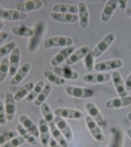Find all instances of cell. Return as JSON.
Instances as JSON below:
<instances>
[{
	"label": "cell",
	"mask_w": 131,
	"mask_h": 147,
	"mask_svg": "<svg viewBox=\"0 0 131 147\" xmlns=\"http://www.w3.org/2000/svg\"><path fill=\"white\" fill-rule=\"evenodd\" d=\"M68 46H73V40L71 37H64V36H56V37H50L43 42V47L45 49H51V47H68Z\"/></svg>",
	"instance_id": "obj_1"
},
{
	"label": "cell",
	"mask_w": 131,
	"mask_h": 147,
	"mask_svg": "<svg viewBox=\"0 0 131 147\" xmlns=\"http://www.w3.org/2000/svg\"><path fill=\"white\" fill-rule=\"evenodd\" d=\"M114 40H116V34L114 33H107L106 36L97 43V46H96L95 49H93V51H92L93 58H98V57H101V55L104 54V53L110 47V45L114 42Z\"/></svg>",
	"instance_id": "obj_2"
},
{
	"label": "cell",
	"mask_w": 131,
	"mask_h": 147,
	"mask_svg": "<svg viewBox=\"0 0 131 147\" xmlns=\"http://www.w3.org/2000/svg\"><path fill=\"white\" fill-rule=\"evenodd\" d=\"M85 109H87V112H88L89 117H92V118L95 119L96 123H97L100 127H106V126H107L106 119H105V117L102 116V113L100 112V109L96 107L95 102H92V101L87 102V104H85Z\"/></svg>",
	"instance_id": "obj_3"
},
{
	"label": "cell",
	"mask_w": 131,
	"mask_h": 147,
	"mask_svg": "<svg viewBox=\"0 0 131 147\" xmlns=\"http://www.w3.org/2000/svg\"><path fill=\"white\" fill-rule=\"evenodd\" d=\"M66 92L68 96H72L75 98H91L95 95V91L91 88H83V87H66Z\"/></svg>",
	"instance_id": "obj_4"
},
{
	"label": "cell",
	"mask_w": 131,
	"mask_h": 147,
	"mask_svg": "<svg viewBox=\"0 0 131 147\" xmlns=\"http://www.w3.org/2000/svg\"><path fill=\"white\" fill-rule=\"evenodd\" d=\"M123 67V62L121 59H109V61L98 62L95 64V71L96 72H107L110 70H118V68Z\"/></svg>",
	"instance_id": "obj_5"
},
{
	"label": "cell",
	"mask_w": 131,
	"mask_h": 147,
	"mask_svg": "<svg viewBox=\"0 0 131 147\" xmlns=\"http://www.w3.org/2000/svg\"><path fill=\"white\" fill-rule=\"evenodd\" d=\"M85 125H87V127H88V130L91 131V134H92V137L95 138L96 141H98V142H104L105 141V135H104V133H102V130H101V127L96 123V121L92 117H85Z\"/></svg>",
	"instance_id": "obj_6"
},
{
	"label": "cell",
	"mask_w": 131,
	"mask_h": 147,
	"mask_svg": "<svg viewBox=\"0 0 131 147\" xmlns=\"http://www.w3.org/2000/svg\"><path fill=\"white\" fill-rule=\"evenodd\" d=\"M16 102L15 95H12L11 92L5 93V100H4V108H5V116L8 121H13L16 114Z\"/></svg>",
	"instance_id": "obj_7"
},
{
	"label": "cell",
	"mask_w": 131,
	"mask_h": 147,
	"mask_svg": "<svg viewBox=\"0 0 131 147\" xmlns=\"http://www.w3.org/2000/svg\"><path fill=\"white\" fill-rule=\"evenodd\" d=\"M55 116L68 119H80L84 117V113L77 109H70V108H58L55 109Z\"/></svg>",
	"instance_id": "obj_8"
},
{
	"label": "cell",
	"mask_w": 131,
	"mask_h": 147,
	"mask_svg": "<svg viewBox=\"0 0 131 147\" xmlns=\"http://www.w3.org/2000/svg\"><path fill=\"white\" fill-rule=\"evenodd\" d=\"M75 50H76V49H75L73 46L63 47V50H60L58 54H55V57L51 59V66H54V67H58V66H60V64L66 63V61L70 58L71 54H72Z\"/></svg>",
	"instance_id": "obj_9"
},
{
	"label": "cell",
	"mask_w": 131,
	"mask_h": 147,
	"mask_svg": "<svg viewBox=\"0 0 131 147\" xmlns=\"http://www.w3.org/2000/svg\"><path fill=\"white\" fill-rule=\"evenodd\" d=\"M54 74H56L58 76H60L64 80H77L79 79V74L77 71H73L70 66H58L55 67Z\"/></svg>",
	"instance_id": "obj_10"
},
{
	"label": "cell",
	"mask_w": 131,
	"mask_h": 147,
	"mask_svg": "<svg viewBox=\"0 0 131 147\" xmlns=\"http://www.w3.org/2000/svg\"><path fill=\"white\" fill-rule=\"evenodd\" d=\"M20 58H21V50L16 47L11 54H9V75H12V78L16 75L17 70L20 68Z\"/></svg>",
	"instance_id": "obj_11"
},
{
	"label": "cell",
	"mask_w": 131,
	"mask_h": 147,
	"mask_svg": "<svg viewBox=\"0 0 131 147\" xmlns=\"http://www.w3.org/2000/svg\"><path fill=\"white\" fill-rule=\"evenodd\" d=\"M112 79H113L114 89H116V92L118 93V96H121V97L128 96V92L126 91V87H125V82H123L122 76H121V74H119L118 71H114V72L112 74Z\"/></svg>",
	"instance_id": "obj_12"
},
{
	"label": "cell",
	"mask_w": 131,
	"mask_h": 147,
	"mask_svg": "<svg viewBox=\"0 0 131 147\" xmlns=\"http://www.w3.org/2000/svg\"><path fill=\"white\" fill-rule=\"evenodd\" d=\"M43 7V1L41 0H28L24 3H18L16 9L20 11V12H32V11H37V9H41Z\"/></svg>",
	"instance_id": "obj_13"
},
{
	"label": "cell",
	"mask_w": 131,
	"mask_h": 147,
	"mask_svg": "<svg viewBox=\"0 0 131 147\" xmlns=\"http://www.w3.org/2000/svg\"><path fill=\"white\" fill-rule=\"evenodd\" d=\"M110 79H112V74L109 72H91L83 76V80L85 83H106Z\"/></svg>",
	"instance_id": "obj_14"
},
{
	"label": "cell",
	"mask_w": 131,
	"mask_h": 147,
	"mask_svg": "<svg viewBox=\"0 0 131 147\" xmlns=\"http://www.w3.org/2000/svg\"><path fill=\"white\" fill-rule=\"evenodd\" d=\"M88 53H91V49H89V46H83V47H80V49L75 50V51L71 54L70 58L66 61V64H67V66H72V64L77 63L79 61H81V59L85 58Z\"/></svg>",
	"instance_id": "obj_15"
},
{
	"label": "cell",
	"mask_w": 131,
	"mask_h": 147,
	"mask_svg": "<svg viewBox=\"0 0 131 147\" xmlns=\"http://www.w3.org/2000/svg\"><path fill=\"white\" fill-rule=\"evenodd\" d=\"M55 126L59 129V131L64 135V138L67 139V142H71L72 141V131H71V127L67 122H66V119L62 118V117H55Z\"/></svg>",
	"instance_id": "obj_16"
},
{
	"label": "cell",
	"mask_w": 131,
	"mask_h": 147,
	"mask_svg": "<svg viewBox=\"0 0 131 147\" xmlns=\"http://www.w3.org/2000/svg\"><path fill=\"white\" fill-rule=\"evenodd\" d=\"M30 68H32L30 63L21 64L20 68L17 70V72H16V75L12 78V80H11V86H18V84L26 78V75L29 74V71H30Z\"/></svg>",
	"instance_id": "obj_17"
},
{
	"label": "cell",
	"mask_w": 131,
	"mask_h": 147,
	"mask_svg": "<svg viewBox=\"0 0 131 147\" xmlns=\"http://www.w3.org/2000/svg\"><path fill=\"white\" fill-rule=\"evenodd\" d=\"M0 18H3V20L20 21V20H25V18H26V13L20 12L17 9H3V11L0 12Z\"/></svg>",
	"instance_id": "obj_18"
},
{
	"label": "cell",
	"mask_w": 131,
	"mask_h": 147,
	"mask_svg": "<svg viewBox=\"0 0 131 147\" xmlns=\"http://www.w3.org/2000/svg\"><path fill=\"white\" fill-rule=\"evenodd\" d=\"M106 108L109 109H118V108H125L131 105V96H126V97H116L110 98L106 101Z\"/></svg>",
	"instance_id": "obj_19"
},
{
	"label": "cell",
	"mask_w": 131,
	"mask_h": 147,
	"mask_svg": "<svg viewBox=\"0 0 131 147\" xmlns=\"http://www.w3.org/2000/svg\"><path fill=\"white\" fill-rule=\"evenodd\" d=\"M20 123H21V125L24 126V127L30 133L33 137L40 138V129H38V126H37L28 116H25V114L20 116Z\"/></svg>",
	"instance_id": "obj_20"
},
{
	"label": "cell",
	"mask_w": 131,
	"mask_h": 147,
	"mask_svg": "<svg viewBox=\"0 0 131 147\" xmlns=\"http://www.w3.org/2000/svg\"><path fill=\"white\" fill-rule=\"evenodd\" d=\"M77 9H79V12H77V16H79V21H80V26L83 29H87V26L89 25V11H88V7L84 1L79 3L77 5Z\"/></svg>",
	"instance_id": "obj_21"
},
{
	"label": "cell",
	"mask_w": 131,
	"mask_h": 147,
	"mask_svg": "<svg viewBox=\"0 0 131 147\" xmlns=\"http://www.w3.org/2000/svg\"><path fill=\"white\" fill-rule=\"evenodd\" d=\"M11 32L18 37H28V38H30V37L36 36V29L30 26H26V25H16V26H12Z\"/></svg>",
	"instance_id": "obj_22"
},
{
	"label": "cell",
	"mask_w": 131,
	"mask_h": 147,
	"mask_svg": "<svg viewBox=\"0 0 131 147\" xmlns=\"http://www.w3.org/2000/svg\"><path fill=\"white\" fill-rule=\"evenodd\" d=\"M117 7H118V1H116V0L107 1V3L105 4L104 9H102V13H101V21L102 22L109 21L110 18H112V16H113V13H114Z\"/></svg>",
	"instance_id": "obj_23"
},
{
	"label": "cell",
	"mask_w": 131,
	"mask_h": 147,
	"mask_svg": "<svg viewBox=\"0 0 131 147\" xmlns=\"http://www.w3.org/2000/svg\"><path fill=\"white\" fill-rule=\"evenodd\" d=\"M38 129H40V139H41V143L43 144V146H47L50 142V127L49 125H47V122H46L45 119H41L40 123H38Z\"/></svg>",
	"instance_id": "obj_24"
},
{
	"label": "cell",
	"mask_w": 131,
	"mask_h": 147,
	"mask_svg": "<svg viewBox=\"0 0 131 147\" xmlns=\"http://www.w3.org/2000/svg\"><path fill=\"white\" fill-rule=\"evenodd\" d=\"M50 17L52 20L58 22H67V24H72V22L79 21V16L77 15H70V13H55L51 12L50 13Z\"/></svg>",
	"instance_id": "obj_25"
},
{
	"label": "cell",
	"mask_w": 131,
	"mask_h": 147,
	"mask_svg": "<svg viewBox=\"0 0 131 147\" xmlns=\"http://www.w3.org/2000/svg\"><path fill=\"white\" fill-rule=\"evenodd\" d=\"M52 12L55 13H70V15H77L79 9L76 5L73 4H64V3H59L55 4L52 7Z\"/></svg>",
	"instance_id": "obj_26"
},
{
	"label": "cell",
	"mask_w": 131,
	"mask_h": 147,
	"mask_svg": "<svg viewBox=\"0 0 131 147\" xmlns=\"http://www.w3.org/2000/svg\"><path fill=\"white\" fill-rule=\"evenodd\" d=\"M41 112H42V116H43V119H45L49 127L51 126H55V118H54V113H52L51 108H50L49 104H42L41 105Z\"/></svg>",
	"instance_id": "obj_27"
},
{
	"label": "cell",
	"mask_w": 131,
	"mask_h": 147,
	"mask_svg": "<svg viewBox=\"0 0 131 147\" xmlns=\"http://www.w3.org/2000/svg\"><path fill=\"white\" fill-rule=\"evenodd\" d=\"M16 127H17V133H18L20 135H21L22 138H24V139L28 142V143H30L32 146H36V144L38 143V139H37L36 137H33V135H32L28 131V130L21 125V123H18V125L16 126Z\"/></svg>",
	"instance_id": "obj_28"
},
{
	"label": "cell",
	"mask_w": 131,
	"mask_h": 147,
	"mask_svg": "<svg viewBox=\"0 0 131 147\" xmlns=\"http://www.w3.org/2000/svg\"><path fill=\"white\" fill-rule=\"evenodd\" d=\"M46 86V83L43 82V80H40V82L36 83V86H34V88L32 89V92L29 93V95L25 97V100L28 101V102H32V101H34L37 97H38V95L41 93V91L43 89V87Z\"/></svg>",
	"instance_id": "obj_29"
},
{
	"label": "cell",
	"mask_w": 131,
	"mask_h": 147,
	"mask_svg": "<svg viewBox=\"0 0 131 147\" xmlns=\"http://www.w3.org/2000/svg\"><path fill=\"white\" fill-rule=\"evenodd\" d=\"M34 83H28V84H25L24 87H21V88L18 89L17 92L15 93V100L16 101H21V100H24V97H26L29 93L32 92V89L34 88Z\"/></svg>",
	"instance_id": "obj_30"
},
{
	"label": "cell",
	"mask_w": 131,
	"mask_h": 147,
	"mask_svg": "<svg viewBox=\"0 0 131 147\" xmlns=\"http://www.w3.org/2000/svg\"><path fill=\"white\" fill-rule=\"evenodd\" d=\"M50 134L52 135V138H54L55 141L58 142L62 147H68L67 139H66V138H64V135L59 131V129L56 127V126H51V127H50Z\"/></svg>",
	"instance_id": "obj_31"
},
{
	"label": "cell",
	"mask_w": 131,
	"mask_h": 147,
	"mask_svg": "<svg viewBox=\"0 0 131 147\" xmlns=\"http://www.w3.org/2000/svg\"><path fill=\"white\" fill-rule=\"evenodd\" d=\"M43 76L49 80L51 84H55V86H64V84H66V80L62 79L60 76H58L56 74H54V71L46 70L45 72H43Z\"/></svg>",
	"instance_id": "obj_32"
},
{
	"label": "cell",
	"mask_w": 131,
	"mask_h": 147,
	"mask_svg": "<svg viewBox=\"0 0 131 147\" xmlns=\"http://www.w3.org/2000/svg\"><path fill=\"white\" fill-rule=\"evenodd\" d=\"M51 88L52 87L50 86V84H46L45 87H43V89L41 91V93L38 95V97L34 100V104L37 105V107H41L42 104H45L46 98L50 96V93H51Z\"/></svg>",
	"instance_id": "obj_33"
},
{
	"label": "cell",
	"mask_w": 131,
	"mask_h": 147,
	"mask_svg": "<svg viewBox=\"0 0 131 147\" xmlns=\"http://www.w3.org/2000/svg\"><path fill=\"white\" fill-rule=\"evenodd\" d=\"M7 75H9V59L4 58L0 63V84L7 79Z\"/></svg>",
	"instance_id": "obj_34"
},
{
	"label": "cell",
	"mask_w": 131,
	"mask_h": 147,
	"mask_svg": "<svg viewBox=\"0 0 131 147\" xmlns=\"http://www.w3.org/2000/svg\"><path fill=\"white\" fill-rule=\"evenodd\" d=\"M17 46H16V42H9V43H5V45L0 46V58H3L5 55H9L13 50L16 49Z\"/></svg>",
	"instance_id": "obj_35"
},
{
	"label": "cell",
	"mask_w": 131,
	"mask_h": 147,
	"mask_svg": "<svg viewBox=\"0 0 131 147\" xmlns=\"http://www.w3.org/2000/svg\"><path fill=\"white\" fill-rule=\"evenodd\" d=\"M95 64H96L95 63V58H93L92 51H91V53H88V54H87V57L84 58V66H85L87 71H88L89 74L95 70Z\"/></svg>",
	"instance_id": "obj_36"
},
{
	"label": "cell",
	"mask_w": 131,
	"mask_h": 147,
	"mask_svg": "<svg viewBox=\"0 0 131 147\" xmlns=\"http://www.w3.org/2000/svg\"><path fill=\"white\" fill-rule=\"evenodd\" d=\"M15 137H17V131H5L3 134H0V147L5 144L7 142H9L11 139H13Z\"/></svg>",
	"instance_id": "obj_37"
},
{
	"label": "cell",
	"mask_w": 131,
	"mask_h": 147,
	"mask_svg": "<svg viewBox=\"0 0 131 147\" xmlns=\"http://www.w3.org/2000/svg\"><path fill=\"white\" fill-rule=\"evenodd\" d=\"M24 142H25L24 138L21 135H18V137H15L13 139H11L9 142H7L5 144H3L1 147H18V146H21Z\"/></svg>",
	"instance_id": "obj_38"
},
{
	"label": "cell",
	"mask_w": 131,
	"mask_h": 147,
	"mask_svg": "<svg viewBox=\"0 0 131 147\" xmlns=\"http://www.w3.org/2000/svg\"><path fill=\"white\" fill-rule=\"evenodd\" d=\"M7 122H8V119L5 116V108H4L3 100L0 98V125H5Z\"/></svg>",
	"instance_id": "obj_39"
},
{
	"label": "cell",
	"mask_w": 131,
	"mask_h": 147,
	"mask_svg": "<svg viewBox=\"0 0 131 147\" xmlns=\"http://www.w3.org/2000/svg\"><path fill=\"white\" fill-rule=\"evenodd\" d=\"M8 37H9V33H7V32H1V33H0V46H3L4 41H5Z\"/></svg>",
	"instance_id": "obj_40"
},
{
	"label": "cell",
	"mask_w": 131,
	"mask_h": 147,
	"mask_svg": "<svg viewBox=\"0 0 131 147\" xmlns=\"http://www.w3.org/2000/svg\"><path fill=\"white\" fill-rule=\"evenodd\" d=\"M125 87H126V91H127V92H130V91H131V74L127 76V79H126V82H125Z\"/></svg>",
	"instance_id": "obj_41"
},
{
	"label": "cell",
	"mask_w": 131,
	"mask_h": 147,
	"mask_svg": "<svg viewBox=\"0 0 131 147\" xmlns=\"http://www.w3.org/2000/svg\"><path fill=\"white\" fill-rule=\"evenodd\" d=\"M49 146H50V147H62V146H60V144H59V143H58V142L55 141L54 138H50V142H49Z\"/></svg>",
	"instance_id": "obj_42"
},
{
	"label": "cell",
	"mask_w": 131,
	"mask_h": 147,
	"mask_svg": "<svg viewBox=\"0 0 131 147\" xmlns=\"http://www.w3.org/2000/svg\"><path fill=\"white\" fill-rule=\"evenodd\" d=\"M126 5H127V1H125V0H121V1H118V7L121 9H126Z\"/></svg>",
	"instance_id": "obj_43"
},
{
	"label": "cell",
	"mask_w": 131,
	"mask_h": 147,
	"mask_svg": "<svg viewBox=\"0 0 131 147\" xmlns=\"http://www.w3.org/2000/svg\"><path fill=\"white\" fill-rule=\"evenodd\" d=\"M126 15H127L128 17H131V8H127V9H126Z\"/></svg>",
	"instance_id": "obj_44"
},
{
	"label": "cell",
	"mask_w": 131,
	"mask_h": 147,
	"mask_svg": "<svg viewBox=\"0 0 131 147\" xmlns=\"http://www.w3.org/2000/svg\"><path fill=\"white\" fill-rule=\"evenodd\" d=\"M3 28H4V22L0 21V33H1V30H3Z\"/></svg>",
	"instance_id": "obj_45"
},
{
	"label": "cell",
	"mask_w": 131,
	"mask_h": 147,
	"mask_svg": "<svg viewBox=\"0 0 131 147\" xmlns=\"http://www.w3.org/2000/svg\"><path fill=\"white\" fill-rule=\"evenodd\" d=\"M126 133H127L128 138H130V139H131V129H128V130H127V131H126Z\"/></svg>",
	"instance_id": "obj_46"
},
{
	"label": "cell",
	"mask_w": 131,
	"mask_h": 147,
	"mask_svg": "<svg viewBox=\"0 0 131 147\" xmlns=\"http://www.w3.org/2000/svg\"><path fill=\"white\" fill-rule=\"evenodd\" d=\"M127 118H128V121H131V112L127 114Z\"/></svg>",
	"instance_id": "obj_47"
},
{
	"label": "cell",
	"mask_w": 131,
	"mask_h": 147,
	"mask_svg": "<svg viewBox=\"0 0 131 147\" xmlns=\"http://www.w3.org/2000/svg\"><path fill=\"white\" fill-rule=\"evenodd\" d=\"M1 11H3V8H1V5H0V12H1ZM0 20H1V18H0Z\"/></svg>",
	"instance_id": "obj_48"
},
{
	"label": "cell",
	"mask_w": 131,
	"mask_h": 147,
	"mask_svg": "<svg viewBox=\"0 0 131 147\" xmlns=\"http://www.w3.org/2000/svg\"><path fill=\"white\" fill-rule=\"evenodd\" d=\"M101 147H105V146H101Z\"/></svg>",
	"instance_id": "obj_49"
}]
</instances>
